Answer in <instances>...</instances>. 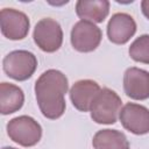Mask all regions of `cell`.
<instances>
[{
    "mask_svg": "<svg viewBox=\"0 0 149 149\" xmlns=\"http://www.w3.org/2000/svg\"><path fill=\"white\" fill-rule=\"evenodd\" d=\"M36 101L43 116L50 120L61 118L66 108L65 94L69 90L66 76L56 69L44 71L35 83Z\"/></svg>",
    "mask_w": 149,
    "mask_h": 149,
    "instance_id": "1",
    "label": "cell"
},
{
    "mask_svg": "<svg viewBox=\"0 0 149 149\" xmlns=\"http://www.w3.org/2000/svg\"><path fill=\"white\" fill-rule=\"evenodd\" d=\"M121 106L122 101L118 93L111 88L104 87L91 105V119L99 125H113L119 118Z\"/></svg>",
    "mask_w": 149,
    "mask_h": 149,
    "instance_id": "2",
    "label": "cell"
},
{
    "mask_svg": "<svg viewBox=\"0 0 149 149\" xmlns=\"http://www.w3.org/2000/svg\"><path fill=\"white\" fill-rule=\"evenodd\" d=\"M7 134L9 139L26 148L36 146L42 137L41 125L29 115L16 116L7 123Z\"/></svg>",
    "mask_w": 149,
    "mask_h": 149,
    "instance_id": "3",
    "label": "cell"
},
{
    "mask_svg": "<svg viewBox=\"0 0 149 149\" xmlns=\"http://www.w3.org/2000/svg\"><path fill=\"white\" fill-rule=\"evenodd\" d=\"M2 68L9 78L17 81H24L36 71L37 58L28 50H14L5 56Z\"/></svg>",
    "mask_w": 149,
    "mask_h": 149,
    "instance_id": "4",
    "label": "cell"
},
{
    "mask_svg": "<svg viewBox=\"0 0 149 149\" xmlns=\"http://www.w3.org/2000/svg\"><path fill=\"white\" fill-rule=\"evenodd\" d=\"M33 38L35 44L44 52L57 51L63 43V30L61 24L51 19H41L34 28Z\"/></svg>",
    "mask_w": 149,
    "mask_h": 149,
    "instance_id": "5",
    "label": "cell"
},
{
    "mask_svg": "<svg viewBox=\"0 0 149 149\" xmlns=\"http://www.w3.org/2000/svg\"><path fill=\"white\" fill-rule=\"evenodd\" d=\"M102 38L101 29L93 22L79 20L71 29L70 41L74 50L79 52H91L95 50Z\"/></svg>",
    "mask_w": 149,
    "mask_h": 149,
    "instance_id": "6",
    "label": "cell"
},
{
    "mask_svg": "<svg viewBox=\"0 0 149 149\" xmlns=\"http://www.w3.org/2000/svg\"><path fill=\"white\" fill-rule=\"evenodd\" d=\"M0 28L6 38L12 41L23 40L29 33V17L21 10L2 8L0 10Z\"/></svg>",
    "mask_w": 149,
    "mask_h": 149,
    "instance_id": "7",
    "label": "cell"
},
{
    "mask_svg": "<svg viewBox=\"0 0 149 149\" xmlns=\"http://www.w3.org/2000/svg\"><path fill=\"white\" fill-rule=\"evenodd\" d=\"M119 120L123 128L135 135L149 133V109L140 104L127 102L121 107Z\"/></svg>",
    "mask_w": 149,
    "mask_h": 149,
    "instance_id": "8",
    "label": "cell"
},
{
    "mask_svg": "<svg viewBox=\"0 0 149 149\" xmlns=\"http://www.w3.org/2000/svg\"><path fill=\"white\" fill-rule=\"evenodd\" d=\"M123 91L134 100L149 98V72L140 68H128L123 73Z\"/></svg>",
    "mask_w": 149,
    "mask_h": 149,
    "instance_id": "9",
    "label": "cell"
},
{
    "mask_svg": "<svg viewBox=\"0 0 149 149\" xmlns=\"http://www.w3.org/2000/svg\"><path fill=\"white\" fill-rule=\"evenodd\" d=\"M136 33V22L127 13H115L107 23V37L114 44L127 43Z\"/></svg>",
    "mask_w": 149,
    "mask_h": 149,
    "instance_id": "10",
    "label": "cell"
},
{
    "mask_svg": "<svg viewBox=\"0 0 149 149\" xmlns=\"http://www.w3.org/2000/svg\"><path fill=\"white\" fill-rule=\"evenodd\" d=\"M100 86L97 81L91 79H81L76 81L70 88V100L74 108L80 112H88L91 105L100 92Z\"/></svg>",
    "mask_w": 149,
    "mask_h": 149,
    "instance_id": "11",
    "label": "cell"
},
{
    "mask_svg": "<svg viewBox=\"0 0 149 149\" xmlns=\"http://www.w3.org/2000/svg\"><path fill=\"white\" fill-rule=\"evenodd\" d=\"M108 13L109 1L107 0H79L76 2V14L85 21L100 23Z\"/></svg>",
    "mask_w": 149,
    "mask_h": 149,
    "instance_id": "12",
    "label": "cell"
},
{
    "mask_svg": "<svg viewBox=\"0 0 149 149\" xmlns=\"http://www.w3.org/2000/svg\"><path fill=\"white\" fill-rule=\"evenodd\" d=\"M24 102L23 91L10 83L2 81L0 84V112L2 115H8L21 109Z\"/></svg>",
    "mask_w": 149,
    "mask_h": 149,
    "instance_id": "13",
    "label": "cell"
},
{
    "mask_svg": "<svg viewBox=\"0 0 149 149\" xmlns=\"http://www.w3.org/2000/svg\"><path fill=\"white\" fill-rule=\"evenodd\" d=\"M92 146L94 149H129L126 135L116 129L98 130L92 139Z\"/></svg>",
    "mask_w": 149,
    "mask_h": 149,
    "instance_id": "14",
    "label": "cell"
},
{
    "mask_svg": "<svg viewBox=\"0 0 149 149\" xmlns=\"http://www.w3.org/2000/svg\"><path fill=\"white\" fill-rule=\"evenodd\" d=\"M128 54L132 59L139 63L149 64V35L139 36L129 47Z\"/></svg>",
    "mask_w": 149,
    "mask_h": 149,
    "instance_id": "15",
    "label": "cell"
},
{
    "mask_svg": "<svg viewBox=\"0 0 149 149\" xmlns=\"http://www.w3.org/2000/svg\"><path fill=\"white\" fill-rule=\"evenodd\" d=\"M141 9H142L143 15L149 20V0L141 1Z\"/></svg>",
    "mask_w": 149,
    "mask_h": 149,
    "instance_id": "16",
    "label": "cell"
},
{
    "mask_svg": "<svg viewBox=\"0 0 149 149\" xmlns=\"http://www.w3.org/2000/svg\"><path fill=\"white\" fill-rule=\"evenodd\" d=\"M2 149H16V148H14V147H3Z\"/></svg>",
    "mask_w": 149,
    "mask_h": 149,
    "instance_id": "17",
    "label": "cell"
}]
</instances>
